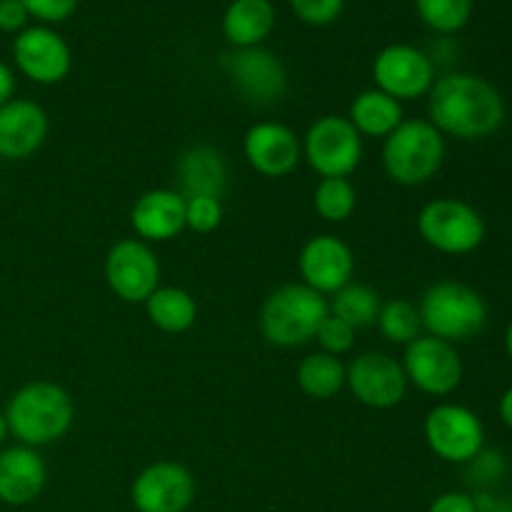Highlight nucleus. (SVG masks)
<instances>
[{"instance_id": "obj_1", "label": "nucleus", "mask_w": 512, "mask_h": 512, "mask_svg": "<svg viewBox=\"0 0 512 512\" xmlns=\"http://www.w3.org/2000/svg\"><path fill=\"white\" fill-rule=\"evenodd\" d=\"M428 120L450 138L483 140L503 128L505 100L480 75L445 73L428 93Z\"/></svg>"}, {"instance_id": "obj_2", "label": "nucleus", "mask_w": 512, "mask_h": 512, "mask_svg": "<svg viewBox=\"0 0 512 512\" xmlns=\"http://www.w3.org/2000/svg\"><path fill=\"white\" fill-rule=\"evenodd\" d=\"M8 433L28 448L58 443L75 420V405L68 390L50 380L25 383L10 395L3 410Z\"/></svg>"}, {"instance_id": "obj_3", "label": "nucleus", "mask_w": 512, "mask_h": 512, "mask_svg": "<svg viewBox=\"0 0 512 512\" xmlns=\"http://www.w3.org/2000/svg\"><path fill=\"white\" fill-rule=\"evenodd\" d=\"M383 170L395 185L418 188L430 183L445 163V135L430 120H403L383 140Z\"/></svg>"}, {"instance_id": "obj_4", "label": "nucleus", "mask_w": 512, "mask_h": 512, "mask_svg": "<svg viewBox=\"0 0 512 512\" xmlns=\"http://www.w3.org/2000/svg\"><path fill=\"white\" fill-rule=\"evenodd\" d=\"M330 308L325 295L303 283H285L265 298L260 308V333L278 348H300L315 340Z\"/></svg>"}, {"instance_id": "obj_5", "label": "nucleus", "mask_w": 512, "mask_h": 512, "mask_svg": "<svg viewBox=\"0 0 512 512\" xmlns=\"http://www.w3.org/2000/svg\"><path fill=\"white\" fill-rule=\"evenodd\" d=\"M418 313L428 335L453 345L473 340L488 325L485 298L458 280H440L430 285L420 298Z\"/></svg>"}, {"instance_id": "obj_6", "label": "nucleus", "mask_w": 512, "mask_h": 512, "mask_svg": "<svg viewBox=\"0 0 512 512\" xmlns=\"http://www.w3.org/2000/svg\"><path fill=\"white\" fill-rule=\"evenodd\" d=\"M418 233L443 255H470L483 245L485 220L460 198H435L418 213Z\"/></svg>"}, {"instance_id": "obj_7", "label": "nucleus", "mask_w": 512, "mask_h": 512, "mask_svg": "<svg viewBox=\"0 0 512 512\" xmlns=\"http://www.w3.org/2000/svg\"><path fill=\"white\" fill-rule=\"evenodd\" d=\"M300 145L303 160L320 178H348L363 163V138L345 115H320Z\"/></svg>"}, {"instance_id": "obj_8", "label": "nucleus", "mask_w": 512, "mask_h": 512, "mask_svg": "<svg viewBox=\"0 0 512 512\" xmlns=\"http://www.w3.org/2000/svg\"><path fill=\"white\" fill-rule=\"evenodd\" d=\"M425 443L435 458L465 465L485 448V428L478 413L458 403H440L425 415Z\"/></svg>"}, {"instance_id": "obj_9", "label": "nucleus", "mask_w": 512, "mask_h": 512, "mask_svg": "<svg viewBox=\"0 0 512 512\" xmlns=\"http://www.w3.org/2000/svg\"><path fill=\"white\" fill-rule=\"evenodd\" d=\"M400 365H403L408 385L430 398H445L455 393L465 375L458 348L433 335H420L413 343L405 345Z\"/></svg>"}, {"instance_id": "obj_10", "label": "nucleus", "mask_w": 512, "mask_h": 512, "mask_svg": "<svg viewBox=\"0 0 512 512\" xmlns=\"http://www.w3.org/2000/svg\"><path fill=\"white\" fill-rule=\"evenodd\" d=\"M345 388L365 408L390 410L403 403L410 385L403 365L393 355L368 350L345 365Z\"/></svg>"}, {"instance_id": "obj_11", "label": "nucleus", "mask_w": 512, "mask_h": 512, "mask_svg": "<svg viewBox=\"0 0 512 512\" xmlns=\"http://www.w3.org/2000/svg\"><path fill=\"white\" fill-rule=\"evenodd\" d=\"M105 283L125 303H145L160 288V260L140 238L118 240L105 255Z\"/></svg>"}, {"instance_id": "obj_12", "label": "nucleus", "mask_w": 512, "mask_h": 512, "mask_svg": "<svg viewBox=\"0 0 512 512\" xmlns=\"http://www.w3.org/2000/svg\"><path fill=\"white\" fill-rule=\"evenodd\" d=\"M435 65L425 50L408 43L385 45L373 60L375 88L398 103L418 100L430 93L435 83Z\"/></svg>"}, {"instance_id": "obj_13", "label": "nucleus", "mask_w": 512, "mask_h": 512, "mask_svg": "<svg viewBox=\"0 0 512 512\" xmlns=\"http://www.w3.org/2000/svg\"><path fill=\"white\" fill-rule=\"evenodd\" d=\"M223 68L243 100L258 108L280 103L288 90V70L283 60L260 45L228 53L223 58Z\"/></svg>"}, {"instance_id": "obj_14", "label": "nucleus", "mask_w": 512, "mask_h": 512, "mask_svg": "<svg viewBox=\"0 0 512 512\" xmlns=\"http://www.w3.org/2000/svg\"><path fill=\"white\" fill-rule=\"evenodd\" d=\"M13 63L30 83L55 85L68 78L73 53L58 30L48 25H28L13 40Z\"/></svg>"}, {"instance_id": "obj_15", "label": "nucleus", "mask_w": 512, "mask_h": 512, "mask_svg": "<svg viewBox=\"0 0 512 512\" xmlns=\"http://www.w3.org/2000/svg\"><path fill=\"white\" fill-rule=\"evenodd\" d=\"M130 500L138 512H185L195 500V478L185 465L158 460L135 475Z\"/></svg>"}, {"instance_id": "obj_16", "label": "nucleus", "mask_w": 512, "mask_h": 512, "mask_svg": "<svg viewBox=\"0 0 512 512\" xmlns=\"http://www.w3.org/2000/svg\"><path fill=\"white\" fill-rule=\"evenodd\" d=\"M298 270L303 285L313 288L320 295H333L355 275V255L345 240L338 235H315L303 245L298 255Z\"/></svg>"}, {"instance_id": "obj_17", "label": "nucleus", "mask_w": 512, "mask_h": 512, "mask_svg": "<svg viewBox=\"0 0 512 512\" xmlns=\"http://www.w3.org/2000/svg\"><path fill=\"white\" fill-rule=\"evenodd\" d=\"M243 155L250 168L263 178H285L303 160V145L288 125L278 120H260L245 133Z\"/></svg>"}, {"instance_id": "obj_18", "label": "nucleus", "mask_w": 512, "mask_h": 512, "mask_svg": "<svg viewBox=\"0 0 512 512\" xmlns=\"http://www.w3.org/2000/svg\"><path fill=\"white\" fill-rule=\"evenodd\" d=\"M50 120L40 103L13 98L0 105V158L25 160L38 153L48 140Z\"/></svg>"}, {"instance_id": "obj_19", "label": "nucleus", "mask_w": 512, "mask_h": 512, "mask_svg": "<svg viewBox=\"0 0 512 512\" xmlns=\"http://www.w3.org/2000/svg\"><path fill=\"white\" fill-rule=\"evenodd\" d=\"M48 483V465L38 448L10 445L0 450V503L23 508L43 495Z\"/></svg>"}, {"instance_id": "obj_20", "label": "nucleus", "mask_w": 512, "mask_h": 512, "mask_svg": "<svg viewBox=\"0 0 512 512\" xmlns=\"http://www.w3.org/2000/svg\"><path fill=\"white\" fill-rule=\"evenodd\" d=\"M130 225L143 243H168L185 230V198L170 188L148 190L135 200Z\"/></svg>"}, {"instance_id": "obj_21", "label": "nucleus", "mask_w": 512, "mask_h": 512, "mask_svg": "<svg viewBox=\"0 0 512 512\" xmlns=\"http://www.w3.org/2000/svg\"><path fill=\"white\" fill-rule=\"evenodd\" d=\"M175 178H178L183 198H223L228 188V163L223 153L213 145H190L183 150L175 165Z\"/></svg>"}, {"instance_id": "obj_22", "label": "nucleus", "mask_w": 512, "mask_h": 512, "mask_svg": "<svg viewBox=\"0 0 512 512\" xmlns=\"http://www.w3.org/2000/svg\"><path fill=\"white\" fill-rule=\"evenodd\" d=\"M275 5L270 0H233L223 13V35L235 50L258 48L275 28Z\"/></svg>"}, {"instance_id": "obj_23", "label": "nucleus", "mask_w": 512, "mask_h": 512, "mask_svg": "<svg viewBox=\"0 0 512 512\" xmlns=\"http://www.w3.org/2000/svg\"><path fill=\"white\" fill-rule=\"evenodd\" d=\"M345 118L353 123L360 138H388L395 128L405 120L403 103L390 98L388 93L378 88L363 90L353 98Z\"/></svg>"}, {"instance_id": "obj_24", "label": "nucleus", "mask_w": 512, "mask_h": 512, "mask_svg": "<svg viewBox=\"0 0 512 512\" xmlns=\"http://www.w3.org/2000/svg\"><path fill=\"white\" fill-rule=\"evenodd\" d=\"M143 305L150 323L168 335L188 333L195 325V318H198L195 298L185 288H178V285H160Z\"/></svg>"}, {"instance_id": "obj_25", "label": "nucleus", "mask_w": 512, "mask_h": 512, "mask_svg": "<svg viewBox=\"0 0 512 512\" xmlns=\"http://www.w3.org/2000/svg\"><path fill=\"white\" fill-rule=\"evenodd\" d=\"M295 383L308 398L330 400L345 388V365L328 353H310L295 370Z\"/></svg>"}, {"instance_id": "obj_26", "label": "nucleus", "mask_w": 512, "mask_h": 512, "mask_svg": "<svg viewBox=\"0 0 512 512\" xmlns=\"http://www.w3.org/2000/svg\"><path fill=\"white\" fill-rule=\"evenodd\" d=\"M330 315L345 320L348 325L358 328H370L375 325L380 313V295L378 290H373L370 285L363 283H348L345 288H340L338 293L330 295Z\"/></svg>"}, {"instance_id": "obj_27", "label": "nucleus", "mask_w": 512, "mask_h": 512, "mask_svg": "<svg viewBox=\"0 0 512 512\" xmlns=\"http://www.w3.org/2000/svg\"><path fill=\"white\" fill-rule=\"evenodd\" d=\"M375 325H378L380 335L393 345L413 343L415 338H420V330H423L418 305L405 298H393L380 305Z\"/></svg>"}, {"instance_id": "obj_28", "label": "nucleus", "mask_w": 512, "mask_h": 512, "mask_svg": "<svg viewBox=\"0 0 512 512\" xmlns=\"http://www.w3.org/2000/svg\"><path fill=\"white\" fill-rule=\"evenodd\" d=\"M313 208L325 223H345L358 208V190L348 178H323L313 193Z\"/></svg>"}, {"instance_id": "obj_29", "label": "nucleus", "mask_w": 512, "mask_h": 512, "mask_svg": "<svg viewBox=\"0 0 512 512\" xmlns=\"http://www.w3.org/2000/svg\"><path fill=\"white\" fill-rule=\"evenodd\" d=\"M415 13L438 35H455L473 18V0H415Z\"/></svg>"}, {"instance_id": "obj_30", "label": "nucleus", "mask_w": 512, "mask_h": 512, "mask_svg": "<svg viewBox=\"0 0 512 512\" xmlns=\"http://www.w3.org/2000/svg\"><path fill=\"white\" fill-rule=\"evenodd\" d=\"M465 468H468V483L478 488V493H490L508 470V460L500 450L483 448L470 463H465Z\"/></svg>"}, {"instance_id": "obj_31", "label": "nucleus", "mask_w": 512, "mask_h": 512, "mask_svg": "<svg viewBox=\"0 0 512 512\" xmlns=\"http://www.w3.org/2000/svg\"><path fill=\"white\" fill-rule=\"evenodd\" d=\"M223 223V203L218 198H185V228L193 233H213Z\"/></svg>"}, {"instance_id": "obj_32", "label": "nucleus", "mask_w": 512, "mask_h": 512, "mask_svg": "<svg viewBox=\"0 0 512 512\" xmlns=\"http://www.w3.org/2000/svg\"><path fill=\"white\" fill-rule=\"evenodd\" d=\"M315 340H318L320 350L328 355H335V358H340V355L350 353L355 345V328L353 325H348L345 320L335 318V315L328 313V318L320 323L318 333H315Z\"/></svg>"}, {"instance_id": "obj_33", "label": "nucleus", "mask_w": 512, "mask_h": 512, "mask_svg": "<svg viewBox=\"0 0 512 512\" xmlns=\"http://www.w3.org/2000/svg\"><path fill=\"white\" fill-rule=\"evenodd\" d=\"M295 18L303 20L305 25L323 28V25L335 23L345 8V0H288Z\"/></svg>"}, {"instance_id": "obj_34", "label": "nucleus", "mask_w": 512, "mask_h": 512, "mask_svg": "<svg viewBox=\"0 0 512 512\" xmlns=\"http://www.w3.org/2000/svg\"><path fill=\"white\" fill-rule=\"evenodd\" d=\"M28 10L30 18L38 20L40 25L65 23L78 8V0H20Z\"/></svg>"}, {"instance_id": "obj_35", "label": "nucleus", "mask_w": 512, "mask_h": 512, "mask_svg": "<svg viewBox=\"0 0 512 512\" xmlns=\"http://www.w3.org/2000/svg\"><path fill=\"white\" fill-rule=\"evenodd\" d=\"M28 20L30 15L20 0H0V33L18 35L28 28Z\"/></svg>"}, {"instance_id": "obj_36", "label": "nucleus", "mask_w": 512, "mask_h": 512, "mask_svg": "<svg viewBox=\"0 0 512 512\" xmlns=\"http://www.w3.org/2000/svg\"><path fill=\"white\" fill-rule=\"evenodd\" d=\"M428 512H478L473 493H460V490H450V493L438 495L430 503Z\"/></svg>"}, {"instance_id": "obj_37", "label": "nucleus", "mask_w": 512, "mask_h": 512, "mask_svg": "<svg viewBox=\"0 0 512 512\" xmlns=\"http://www.w3.org/2000/svg\"><path fill=\"white\" fill-rule=\"evenodd\" d=\"M478 512H512V498L495 493H475Z\"/></svg>"}, {"instance_id": "obj_38", "label": "nucleus", "mask_w": 512, "mask_h": 512, "mask_svg": "<svg viewBox=\"0 0 512 512\" xmlns=\"http://www.w3.org/2000/svg\"><path fill=\"white\" fill-rule=\"evenodd\" d=\"M15 98V73L8 63L0 60V105Z\"/></svg>"}, {"instance_id": "obj_39", "label": "nucleus", "mask_w": 512, "mask_h": 512, "mask_svg": "<svg viewBox=\"0 0 512 512\" xmlns=\"http://www.w3.org/2000/svg\"><path fill=\"white\" fill-rule=\"evenodd\" d=\"M498 413H500V420H503L505 428L512 430V388H508L503 395H500Z\"/></svg>"}, {"instance_id": "obj_40", "label": "nucleus", "mask_w": 512, "mask_h": 512, "mask_svg": "<svg viewBox=\"0 0 512 512\" xmlns=\"http://www.w3.org/2000/svg\"><path fill=\"white\" fill-rule=\"evenodd\" d=\"M8 423H5V415H3V410H0V448H3V443L5 440H8Z\"/></svg>"}, {"instance_id": "obj_41", "label": "nucleus", "mask_w": 512, "mask_h": 512, "mask_svg": "<svg viewBox=\"0 0 512 512\" xmlns=\"http://www.w3.org/2000/svg\"><path fill=\"white\" fill-rule=\"evenodd\" d=\"M505 353H508V358L512 360V318L508 323V330H505Z\"/></svg>"}]
</instances>
